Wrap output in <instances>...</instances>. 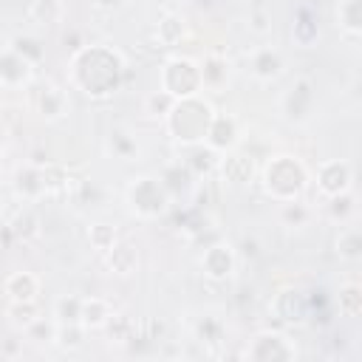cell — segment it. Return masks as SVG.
I'll return each mask as SVG.
<instances>
[{
  "label": "cell",
  "instance_id": "cell-1",
  "mask_svg": "<svg viewBox=\"0 0 362 362\" xmlns=\"http://www.w3.org/2000/svg\"><path fill=\"white\" fill-rule=\"evenodd\" d=\"M76 76L88 74V79H79L82 90L85 93H93V96H102V93H110L116 88V76H119V57L105 51V48H88L76 57Z\"/></svg>",
  "mask_w": 362,
  "mask_h": 362
},
{
  "label": "cell",
  "instance_id": "cell-2",
  "mask_svg": "<svg viewBox=\"0 0 362 362\" xmlns=\"http://www.w3.org/2000/svg\"><path fill=\"white\" fill-rule=\"evenodd\" d=\"M167 116H170V133L178 141H201V139H206V130L212 122V107L195 96H187V99L173 102Z\"/></svg>",
  "mask_w": 362,
  "mask_h": 362
},
{
  "label": "cell",
  "instance_id": "cell-3",
  "mask_svg": "<svg viewBox=\"0 0 362 362\" xmlns=\"http://www.w3.org/2000/svg\"><path fill=\"white\" fill-rule=\"evenodd\" d=\"M303 184H305V173H303V167H300L294 158H288V156H280V158H274V161L266 167V189H269L274 198L288 201V198H294V195L303 189Z\"/></svg>",
  "mask_w": 362,
  "mask_h": 362
},
{
  "label": "cell",
  "instance_id": "cell-4",
  "mask_svg": "<svg viewBox=\"0 0 362 362\" xmlns=\"http://www.w3.org/2000/svg\"><path fill=\"white\" fill-rule=\"evenodd\" d=\"M201 85V71L189 62V59H173L164 68V93H170L173 99H187L195 96Z\"/></svg>",
  "mask_w": 362,
  "mask_h": 362
},
{
  "label": "cell",
  "instance_id": "cell-5",
  "mask_svg": "<svg viewBox=\"0 0 362 362\" xmlns=\"http://www.w3.org/2000/svg\"><path fill=\"white\" fill-rule=\"evenodd\" d=\"M130 201L141 215H156L164 209V184L153 178H141L130 189Z\"/></svg>",
  "mask_w": 362,
  "mask_h": 362
},
{
  "label": "cell",
  "instance_id": "cell-6",
  "mask_svg": "<svg viewBox=\"0 0 362 362\" xmlns=\"http://www.w3.org/2000/svg\"><path fill=\"white\" fill-rule=\"evenodd\" d=\"M348 181H351V170L348 164L342 161H328L322 170H320V189L328 192V195H339L348 189Z\"/></svg>",
  "mask_w": 362,
  "mask_h": 362
},
{
  "label": "cell",
  "instance_id": "cell-7",
  "mask_svg": "<svg viewBox=\"0 0 362 362\" xmlns=\"http://www.w3.org/2000/svg\"><path fill=\"white\" fill-rule=\"evenodd\" d=\"M232 252L226 249V246H212V249H206V255H204V272L209 274V277H215V280H221V277H226L229 272H232Z\"/></svg>",
  "mask_w": 362,
  "mask_h": 362
},
{
  "label": "cell",
  "instance_id": "cell-8",
  "mask_svg": "<svg viewBox=\"0 0 362 362\" xmlns=\"http://www.w3.org/2000/svg\"><path fill=\"white\" fill-rule=\"evenodd\" d=\"M28 76V59H23L17 51H6L0 54V82L17 85Z\"/></svg>",
  "mask_w": 362,
  "mask_h": 362
},
{
  "label": "cell",
  "instance_id": "cell-9",
  "mask_svg": "<svg viewBox=\"0 0 362 362\" xmlns=\"http://www.w3.org/2000/svg\"><path fill=\"white\" fill-rule=\"evenodd\" d=\"M206 141L212 147H229L235 141V122L229 116H212L209 130H206Z\"/></svg>",
  "mask_w": 362,
  "mask_h": 362
},
{
  "label": "cell",
  "instance_id": "cell-10",
  "mask_svg": "<svg viewBox=\"0 0 362 362\" xmlns=\"http://www.w3.org/2000/svg\"><path fill=\"white\" fill-rule=\"evenodd\" d=\"M280 68H283L280 54L272 51V48H263V51H257V54L252 57V71H255L260 79H274V76L280 74Z\"/></svg>",
  "mask_w": 362,
  "mask_h": 362
},
{
  "label": "cell",
  "instance_id": "cell-11",
  "mask_svg": "<svg viewBox=\"0 0 362 362\" xmlns=\"http://www.w3.org/2000/svg\"><path fill=\"white\" fill-rule=\"evenodd\" d=\"M6 288H8V294H11L14 300H34V294H37L40 283H37V277H34V274L20 272V274H11V277H8Z\"/></svg>",
  "mask_w": 362,
  "mask_h": 362
},
{
  "label": "cell",
  "instance_id": "cell-12",
  "mask_svg": "<svg viewBox=\"0 0 362 362\" xmlns=\"http://www.w3.org/2000/svg\"><path fill=\"white\" fill-rule=\"evenodd\" d=\"M110 252V269L113 272H119V274H127L133 266H136V252H133V246H127V243H122V246H110L107 249Z\"/></svg>",
  "mask_w": 362,
  "mask_h": 362
},
{
  "label": "cell",
  "instance_id": "cell-13",
  "mask_svg": "<svg viewBox=\"0 0 362 362\" xmlns=\"http://www.w3.org/2000/svg\"><path fill=\"white\" fill-rule=\"evenodd\" d=\"M79 317H82L85 325H105L110 320V311H107V305L102 300H85Z\"/></svg>",
  "mask_w": 362,
  "mask_h": 362
},
{
  "label": "cell",
  "instance_id": "cell-14",
  "mask_svg": "<svg viewBox=\"0 0 362 362\" xmlns=\"http://www.w3.org/2000/svg\"><path fill=\"white\" fill-rule=\"evenodd\" d=\"M223 175L229 178V181H249V175H252V161L246 158V156H232V158H226L223 161Z\"/></svg>",
  "mask_w": 362,
  "mask_h": 362
},
{
  "label": "cell",
  "instance_id": "cell-15",
  "mask_svg": "<svg viewBox=\"0 0 362 362\" xmlns=\"http://www.w3.org/2000/svg\"><path fill=\"white\" fill-rule=\"evenodd\" d=\"M40 110L45 113V116H59L62 113V93L57 90V88H45L42 90V96H40Z\"/></svg>",
  "mask_w": 362,
  "mask_h": 362
},
{
  "label": "cell",
  "instance_id": "cell-16",
  "mask_svg": "<svg viewBox=\"0 0 362 362\" xmlns=\"http://www.w3.org/2000/svg\"><path fill=\"white\" fill-rule=\"evenodd\" d=\"M8 314H11V320L14 322H25V325H31L37 317V305L31 303V300H14L11 303V308H8Z\"/></svg>",
  "mask_w": 362,
  "mask_h": 362
},
{
  "label": "cell",
  "instance_id": "cell-17",
  "mask_svg": "<svg viewBox=\"0 0 362 362\" xmlns=\"http://www.w3.org/2000/svg\"><path fill=\"white\" fill-rule=\"evenodd\" d=\"M11 51H17V54H20L23 59H28V62L42 57V48H40V45H37V40H31V37H17Z\"/></svg>",
  "mask_w": 362,
  "mask_h": 362
},
{
  "label": "cell",
  "instance_id": "cell-18",
  "mask_svg": "<svg viewBox=\"0 0 362 362\" xmlns=\"http://www.w3.org/2000/svg\"><path fill=\"white\" fill-rule=\"evenodd\" d=\"M90 243H93L96 249L107 252V249L113 246V229H110V226H105V223H96V226L90 229Z\"/></svg>",
  "mask_w": 362,
  "mask_h": 362
},
{
  "label": "cell",
  "instance_id": "cell-19",
  "mask_svg": "<svg viewBox=\"0 0 362 362\" xmlns=\"http://www.w3.org/2000/svg\"><path fill=\"white\" fill-rule=\"evenodd\" d=\"M79 311H82V300H59L57 303V317L59 320H68V322H74L76 317H79Z\"/></svg>",
  "mask_w": 362,
  "mask_h": 362
},
{
  "label": "cell",
  "instance_id": "cell-20",
  "mask_svg": "<svg viewBox=\"0 0 362 362\" xmlns=\"http://www.w3.org/2000/svg\"><path fill=\"white\" fill-rule=\"evenodd\" d=\"M342 14H345V28L348 31H359V0H348L342 6Z\"/></svg>",
  "mask_w": 362,
  "mask_h": 362
},
{
  "label": "cell",
  "instance_id": "cell-21",
  "mask_svg": "<svg viewBox=\"0 0 362 362\" xmlns=\"http://www.w3.org/2000/svg\"><path fill=\"white\" fill-rule=\"evenodd\" d=\"M181 31H184V28H181V23H178V20H173V17H170V20H164V23L158 25V34H161V40H164V42H175V40L181 37Z\"/></svg>",
  "mask_w": 362,
  "mask_h": 362
},
{
  "label": "cell",
  "instance_id": "cell-22",
  "mask_svg": "<svg viewBox=\"0 0 362 362\" xmlns=\"http://www.w3.org/2000/svg\"><path fill=\"white\" fill-rule=\"evenodd\" d=\"M339 249H342V255L354 257L356 249H359V238H356V235H348V243H339Z\"/></svg>",
  "mask_w": 362,
  "mask_h": 362
},
{
  "label": "cell",
  "instance_id": "cell-23",
  "mask_svg": "<svg viewBox=\"0 0 362 362\" xmlns=\"http://www.w3.org/2000/svg\"><path fill=\"white\" fill-rule=\"evenodd\" d=\"M303 218H305V212L300 206H288L286 209V221H303Z\"/></svg>",
  "mask_w": 362,
  "mask_h": 362
},
{
  "label": "cell",
  "instance_id": "cell-24",
  "mask_svg": "<svg viewBox=\"0 0 362 362\" xmlns=\"http://www.w3.org/2000/svg\"><path fill=\"white\" fill-rule=\"evenodd\" d=\"M119 0H99V6H105V8H110V6H116Z\"/></svg>",
  "mask_w": 362,
  "mask_h": 362
},
{
  "label": "cell",
  "instance_id": "cell-25",
  "mask_svg": "<svg viewBox=\"0 0 362 362\" xmlns=\"http://www.w3.org/2000/svg\"><path fill=\"white\" fill-rule=\"evenodd\" d=\"M0 144H3V130H0Z\"/></svg>",
  "mask_w": 362,
  "mask_h": 362
}]
</instances>
